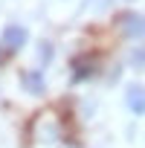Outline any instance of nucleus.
<instances>
[{"label":"nucleus","instance_id":"1","mask_svg":"<svg viewBox=\"0 0 145 148\" xmlns=\"http://www.w3.org/2000/svg\"><path fill=\"white\" fill-rule=\"evenodd\" d=\"M119 26H122V35H125V38H139V35H145V18H139V15H122V18H119Z\"/></svg>","mask_w":145,"mask_h":148},{"label":"nucleus","instance_id":"2","mask_svg":"<svg viewBox=\"0 0 145 148\" xmlns=\"http://www.w3.org/2000/svg\"><path fill=\"white\" fill-rule=\"evenodd\" d=\"M96 70V55H81L72 61V82H84L90 73Z\"/></svg>","mask_w":145,"mask_h":148},{"label":"nucleus","instance_id":"3","mask_svg":"<svg viewBox=\"0 0 145 148\" xmlns=\"http://www.w3.org/2000/svg\"><path fill=\"white\" fill-rule=\"evenodd\" d=\"M23 44H26V29H23V26H6V32H3V47L21 49Z\"/></svg>","mask_w":145,"mask_h":148},{"label":"nucleus","instance_id":"4","mask_svg":"<svg viewBox=\"0 0 145 148\" xmlns=\"http://www.w3.org/2000/svg\"><path fill=\"white\" fill-rule=\"evenodd\" d=\"M35 136H38L41 142L58 139V119H55V116H44V119H41V128L35 131Z\"/></svg>","mask_w":145,"mask_h":148},{"label":"nucleus","instance_id":"5","mask_svg":"<svg viewBox=\"0 0 145 148\" xmlns=\"http://www.w3.org/2000/svg\"><path fill=\"white\" fill-rule=\"evenodd\" d=\"M21 84H23V90L32 93V96H41V93H44V76H41V73H23V76H21Z\"/></svg>","mask_w":145,"mask_h":148},{"label":"nucleus","instance_id":"6","mask_svg":"<svg viewBox=\"0 0 145 148\" xmlns=\"http://www.w3.org/2000/svg\"><path fill=\"white\" fill-rule=\"evenodd\" d=\"M128 108L133 113H145V87H139V84L128 87Z\"/></svg>","mask_w":145,"mask_h":148},{"label":"nucleus","instance_id":"7","mask_svg":"<svg viewBox=\"0 0 145 148\" xmlns=\"http://www.w3.org/2000/svg\"><path fill=\"white\" fill-rule=\"evenodd\" d=\"M38 55H41V64H49L52 61V44L49 41H41L38 44Z\"/></svg>","mask_w":145,"mask_h":148},{"label":"nucleus","instance_id":"8","mask_svg":"<svg viewBox=\"0 0 145 148\" xmlns=\"http://www.w3.org/2000/svg\"><path fill=\"white\" fill-rule=\"evenodd\" d=\"M113 3V0H87V6H93V9H107Z\"/></svg>","mask_w":145,"mask_h":148},{"label":"nucleus","instance_id":"9","mask_svg":"<svg viewBox=\"0 0 145 148\" xmlns=\"http://www.w3.org/2000/svg\"><path fill=\"white\" fill-rule=\"evenodd\" d=\"M133 64H145V49H139V52H133Z\"/></svg>","mask_w":145,"mask_h":148},{"label":"nucleus","instance_id":"10","mask_svg":"<svg viewBox=\"0 0 145 148\" xmlns=\"http://www.w3.org/2000/svg\"><path fill=\"white\" fill-rule=\"evenodd\" d=\"M0 61H3V47H0Z\"/></svg>","mask_w":145,"mask_h":148}]
</instances>
